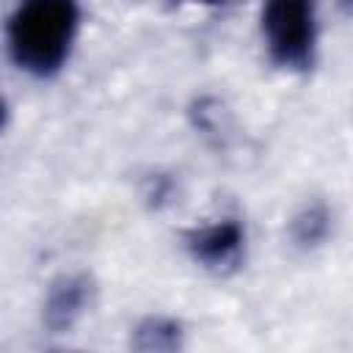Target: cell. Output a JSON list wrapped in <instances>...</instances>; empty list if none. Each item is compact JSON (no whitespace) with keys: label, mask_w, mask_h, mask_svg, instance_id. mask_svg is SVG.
<instances>
[{"label":"cell","mask_w":353,"mask_h":353,"mask_svg":"<svg viewBox=\"0 0 353 353\" xmlns=\"http://www.w3.org/2000/svg\"><path fill=\"white\" fill-rule=\"evenodd\" d=\"M77 22V0H19L6 25L11 61L33 77L58 74L72 52Z\"/></svg>","instance_id":"6da1fadb"},{"label":"cell","mask_w":353,"mask_h":353,"mask_svg":"<svg viewBox=\"0 0 353 353\" xmlns=\"http://www.w3.org/2000/svg\"><path fill=\"white\" fill-rule=\"evenodd\" d=\"M328 232H331V210L323 201H312L301 207L290 223V237L303 251H312L320 243H325Z\"/></svg>","instance_id":"8992f818"},{"label":"cell","mask_w":353,"mask_h":353,"mask_svg":"<svg viewBox=\"0 0 353 353\" xmlns=\"http://www.w3.org/2000/svg\"><path fill=\"white\" fill-rule=\"evenodd\" d=\"M185 248L204 270L215 276H229L243 265L245 251V232L240 221L221 218L207 226H196L185 232Z\"/></svg>","instance_id":"3957f363"},{"label":"cell","mask_w":353,"mask_h":353,"mask_svg":"<svg viewBox=\"0 0 353 353\" xmlns=\"http://www.w3.org/2000/svg\"><path fill=\"white\" fill-rule=\"evenodd\" d=\"M3 124H6V102L0 97V130H3Z\"/></svg>","instance_id":"ba28073f"},{"label":"cell","mask_w":353,"mask_h":353,"mask_svg":"<svg viewBox=\"0 0 353 353\" xmlns=\"http://www.w3.org/2000/svg\"><path fill=\"white\" fill-rule=\"evenodd\" d=\"M262 36L268 58L284 72H309L314 63V0H265Z\"/></svg>","instance_id":"7a4b0ae2"},{"label":"cell","mask_w":353,"mask_h":353,"mask_svg":"<svg viewBox=\"0 0 353 353\" xmlns=\"http://www.w3.org/2000/svg\"><path fill=\"white\" fill-rule=\"evenodd\" d=\"M339 6H342V11L347 14V8H350V0H339Z\"/></svg>","instance_id":"9c48e42d"},{"label":"cell","mask_w":353,"mask_h":353,"mask_svg":"<svg viewBox=\"0 0 353 353\" xmlns=\"http://www.w3.org/2000/svg\"><path fill=\"white\" fill-rule=\"evenodd\" d=\"M182 342H185L182 325L176 320L160 317V314L143 317L132 328V336H130V345L141 353H174L182 347Z\"/></svg>","instance_id":"5b68a950"},{"label":"cell","mask_w":353,"mask_h":353,"mask_svg":"<svg viewBox=\"0 0 353 353\" xmlns=\"http://www.w3.org/2000/svg\"><path fill=\"white\" fill-rule=\"evenodd\" d=\"M171 3H201V6H218L223 0H171Z\"/></svg>","instance_id":"52a82bcc"},{"label":"cell","mask_w":353,"mask_h":353,"mask_svg":"<svg viewBox=\"0 0 353 353\" xmlns=\"http://www.w3.org/2000/svg\"><path fill=\"white\" fill-rule=\"evenodd\" d=\"M94 292V281L85 273L58 276L44 298V325L52 334H66L88 309Z\"/></svg>","instance_id":"277c9868"}]
</instances>
